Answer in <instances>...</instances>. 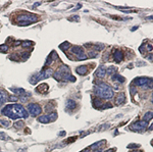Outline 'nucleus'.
Instances as JSON below:
<instances>
[{
    "instance_id": "nucleus-1",
    "label": "nucleus",
    "mask_w": 153,
    "mask_h": 152,
    "mask_svg": "<svg viewBox=\"0 0 153 152\" xmlns=\"http://www.w3.org/2000/svg\"><path fill=\"white\" fill-rule=\"evenodd\" d=\"M1 113L5 116H8L11 119H17V118H27L29 116L28 111L26 110L21 105L13 103L8 104L4 106V108L1 110Z\"/></svg>"
},
{
    "instance_id": "nucleus-2",
    "label": "nucleus",
    "mask_w": 153,
    "mask_h": 152,
    "mask_svg": "<svg viewBox=\"0 0 153 152\" xmlns=\"http://www.w3.org/2000/svg\"><path fill=\"white\" fill-rule=\"evenodd\" d=\"M94 93L101 98H104V99H111L113 97V90L112 88L105 84V83H99L95 89H94Z\"/></svg>"
},
{
    "instance_id": "nucleus-3",
    "label": "nucleus",
    "mask_w": 153,
    "mask_h": 152,
    "mask_svg": "<svg viewBox=\"0 0 153 152\" xmlns=\"http://www.w3.org/2000/svg\"><path fill=\"white\" fill-rule=\"evenodd\" d=\"M53 77L55 80L57 81H71V82H75V78L72 77L69 68L66 65H62L59 69H57V71L55 73H53Z\"/></svg>"
},
{
    "instance_id": "nucleus-4",
    "label": "nucleus",
    "mask_w": 153,
    "mask_h": 152,
    "mask_svg": "<svg viewBox=\"0 0 153 152\" xmlns=\"http://www.w3.org/2000/svg\"><path fill=\"white\" fill-rule=\"evenodd\" d=\"M17 20L19 22V26H29L32 22H35L38 20V17L35 14L27 13V14H21L17 16Z\"/></svg>"
},
{
    "instance_id": "nucleus-5",
    "label": "nucleus",
    "mask_w": 153,
    "mask_h": 152,
    "mask_svg": "<svg viewBox=\"0 0 153 152\" xmlns=\"http://www.w3.org/2000/svg\"><path fill=\"white\" fill-rule=\"evenodd\" d=\"M51 74H52V69H51V68L42 70L41 72L37 73L36 75H33V77L31 78V80H30V82H31V84H36V83H38L39 81L48 79L49 77H51Z\"/></svg>"
},
{
    "instance_id": "nucleus-6",
    "label": "nucleus",
    "mask_w": 153,
    "mask_h": 152,
    "mask_svg": "<svg viewBox=\"0 0 153 152\" xmlns=\"http://www.w3.org/2000/svg\"><path fill=\"white\" fill-rule=\"evenodd\" d=\"M134 84L136 86H139V87H142V88H151L152 87V80L151 79H148V78H145V77H142V78H137L134 80Z\"/></svg>"
},
{
    "instance_id": "nucleus-7",
    "label": "nucleus",
    "mask_w": 153,
    "mask_h": 152,
    "mask_svg": "<svg viewBox=\"0 0 153 152\" xmlns=\"http://www.w3.org/2000/svg\"><path fill=\"white\" fill-rule=\"evenodd\" d=\"M70 51L75 54L76 56H78V59L79 60H83V59H86L87 58V55L84 53V49L82 47H79V46H73L71 47Z\"/></svg>"
},
{
    "instance_id": "nucleus-8",
    "label": "nucleus",
    "mask_w": 153,
    "mask_h": 152,
    "mask_svg": "<svg viewBox=\"0 0 153 152\" xmlns=\"http://www.w3.org/2000/svg\"><path fill=\"white\" fill-rule=\"evenodd\" d=\"M28 110L29 112L33 115V116H37L39 115L41 112H42V108L39 104H36V103H31L28 105Z\"/></svg>"
},
{
    "instance_id": "nucleus-9",
    "label": "nucleus",
    "mask_w": 153,
    "mask_h": 152,
    "mask_svg": "<svg viewBox=\"0 0 153 152\" xmlns=\"http://www.w3.org/2000/svg\"><path fill=\"white\" fill-rule=\"evenodd\" d=\"M147 124H148V122H147V121H144V120H142V121H137V122H135V123H133V124L131 125V129H133V130H135V131H137V132H140V131H142V130H144V129L146 128Z\"/></svg>"
},
{
    "instance_id": "nucleus-10",
    "label": "nucleus",
    "mask_w": 153,
    "mask_h": 152,
    "mask_svg": "<svg viewBox=\"0 0 153 152\" xmlns=\"http://www.w3.org/2000/svg\"><path fill=\"white\" fill-rule=\"evenodd\" d=\"M96 77L98 78H104L106 75V67L104 65H101L97 70H96Z\"/></svg>"
},
{
    "instance_id": "nucleus-11",
    "label": "nucleus",
    "mask_w": 153,
    "mask_h": 152,
    "mask_svg": "<svg viewBox=\"0 0 153 152\" xmlns=\"http://www.w3.org/2000/svg\"><path fill=\"white\" fill-rule=\"evenodd\" d=\"M113 57H114V60L117 63L120 62L123 59V53H122V51H120V50H115L114 53H113Z\"/></svg>"
},
{
    "instance_id": "nucleus-12",
    "label": "nucleus",
    "mask_w": 153,
    "mask_h": 152,
    "mask_svg": "<svg viewBox=\"0 0 153 152\" xmlns=\"http://www.w3.org/2000/svg\"><path fill=\"white\" fill-rule=\"evenodd\" d=\"M124 100H125V96L123 93H119L117 96H116V99H115V103L116 105H120L124 102Z\"/></svg>"
},
{
    "instance_id": "nucleus-13",
    "label": "nucleus",
    "mask_w": 153,
    "mask_h": 152,
    "mask_svg": "<svg viewBox=\"0 0 153 152\" xmlns=\"http://www.w3.org/2000/svg\"><path fill=\"white\" fill-rule=\"evenodd\" d=\"M8 100V96L5 91L0 89V103H4Z\"/></svg>"
},
{
    "instance_id": "nucleus-14",
    "label": "nucleus",
    "mask_w": 153,
    "mask_h": 152,
    "mask_svg": "<svg viewBox=\"0 0 153 152\" xmlns=\"http://www.w3.org/2000/svg\"><path fill=\"white\" fill-rule=\"evenodd\" d=\"M75 70H76V72L80 73V74H87V72H88V68H87L86 65H80V66L76 67Z\"/></svg>"
},
{
    "instance_id": "nucleus-15",
    "label": "nucleus",
    "mask_w": 153,
    "mask_h": 152,
    "mask_svg": "<svg viewBox=\"0 0 153 152\" xmlns=\"http://www.w3.org/2000/svg\"><path fill=\"white\" fill-rule=\"evenodd\" d=\"M38 120H39L40 122H42V123H49V122L51 121V119H50V117H49L48 114L39 116V117H38Z\"/></svg>"
},
{
    "instance_id": "nucleus-16",
    "label": "nucleus",
    "mask_w": 153,
    "mask_h": 152,
    "mask_svg": "<svg viewBox=\"0 0 153 152\" xmlns=\"http://www.w3.org/2000/svg\"><path fill=\"white\" fill-rule=\"evenodd\" d=\"M37 92H39V93H46L47 92V90H48V85L47 84H41L40 86H38L37 87Z\"/></svg>"
},
{
    "instance_id": "nucleus-17",
    "label": "nucleus",
    "mask_w": 153,
    "mask_h": 152,
    "mask_svg": "<svg viewBox=\"0 0 153 152\" xmlns=\"http://www.w3.org/2000/svg\"><path fill=\"white\" fill-rule=\"evenodd\" d=\"M75 106H76V103L74 102L73 100L68 99V100L66 101V107H67V109L72 110V109H74V108H75Z\"/></svg>"
},
{
    "instance_id": "nucleus-18",
    "label": "nucleus",
    "mask_w": 153,
    "mask_h": 152,
    "mask_svg": "<svg viewBox=\"0 0 153 152\" xmlns=\"http://www.w3.org/2000/svg\"><path fill=\"white\" fill-rule=\"evenodd\" d=\"M112 80H113V81H116V82H118V83H123V82L125 81V79H124L123 77H121V75L118 74V73H114V74L112 75Z\"/></svg>"
},
{
    "instance_id": "nucleus-19",
    "label": "nucleus",
    "mask_w": 153,
    "mask_h": 152,
    "mask_svg": "<svg viewBox=\"0 0 153 152\" xmlns=\"http://www.w3.org/2000/svg\"><path fill=\"white\" fill-rule=\"evenodd\" d=\"M13 93H15V94H17V95H23V94H26V91L23 90V89H21V88H18V89H10Z\"/></svg>"
},
{
    "instance_id": "nucleus-20",
    "label": "nucleus",
    "mask_w": 153,
    "mask_h": 152,
    "mask_svg": "<svg viewBox=\"0 0 153 152\" xmlns=\"http://www.w3.org/2000/svg\"><path fill=\"white\" fill-rule=\"evenodd\" d=\"M106 73H108L109 75L116 73V67H114V66H110V67H108V69H106Z\"/></svg>"
},
{
    "instance_id": "nucleus-21",
    "label": "nucleus",
    "mask_w": 153,
    "mask_h": 152,
    "mask_svg": "<svg viewBox=\"0 0 153 152\" xmlns=\"http://www.w3.org/2000/svg\"><path fill=\"white\" fill-rule=\"evenodd\" d=\"M151 118H152V112L150 111V112H147V113L144 115L143 120H144V121H148V120H150Z\"/></svg>"
},
{
    "instance_id": "nucleus-22",
    "label": "nucleus",
    "mask_w": 153,
    "mask_h": 152,
    "mask_svg": "<svg viewBox=\"0 0 153 152\" xmlns=\"http://www.w3.org/2000/svg\"><path fill=\"white\" fill-rule=\"evenodd\" d=\"M0 124L5 126V128H8V126L10 125V122L8 120H6V119H1V120H0Z\"/></svg>"
},
{
    "instance_id": "nucleus-23",
    "label": "nucleus",
    "mask_w": 153,
    "mask_h": 152,
    "mask_svg": "<svg viewBox=\"0 0 153 152\" xmlns=\"http://www.w3.org/2000/svg\"><path fill=\"white\" fill-rule=\"evenodd\" d=\"M93 103H94V106H95V107H98V106H101V105H102V103H101V101H100L99 98H95L94 101H93Z\"/></svg>"
},
{
    "instance_id": "nucleus-24",
    "label": "nucleus",
    "mask_w": 153,
    "mask_h": 152,
    "mask_svg": "<svg viewBox=\"0 0 153 152\" xmlns=\"http://www.w3.org/2000/svg\"><path fill=\"white\" fill-rule=\"evenodd\" d=\"M23 124H24L23 121H20V120H19V121H16V122L14 123V126H15L16 129H20V128H22V126H23Z\"/></svg>"
},
{
    "instance_id": "nucleus-25",
    "label": "nucleus",
    "mask_w": 153,
    "mask_h": 152,
    "mask_svg": "<svg viewBox=\"0 0 153 152\" xmlns=\"http://www.w3.org/2000/svg\"><path fill=\"white\" fill-rule=\"evenodd\" d=\"M21 45H22V47H30V46L33 45V43L31 41H24V42L21 43Z\"/></svg>"
},
{
    "instance_id": "nucleus-26",
    "label": "nucleus",
    "mask_w": 153,
    "mask_h": 152,
    "mask_svg": "<svg viewBox=\"0 0 153 152\" xmlns=\"http://www.w3.org/2000/svg\"><path fill=\"white\" fill-rule=\"evenodd\" d=\"M7 50H8V46L7 45H1V46H0V51L6 52Z\"/></svg>"
},
{
    "instance_id": "nucleus-27",
    "label": "nucleus",
    "mask_w": 153,
    "mask_h": 152,
    "mask_svg": "<svg viewBox=\"0 0 153 152\" xmlns=\"http://www.w3.org/2000/svg\"><path fill=\"white\" fill-rule=\"evenodd\" d=\"M112 107V105L110 104V103H105L104 105H103V107H102V109H106V108H111Z\"/></svg>"
},
{
    "instance_id": "nucleus-28",
    "label": "nucleus",
    "mask_w": 153,
    "mask_h": 152,
    "mask_svg": "<svg viewBox=\"0 0 153 152\" xmlns=\"http://www.w3.org/2000/svg\"><path fill=\"white\" fill-rule=\"evenodd\" d=\"M68 46H69V44H68L67 42H64L63 44H61V45H60V48H61L62 50H64V48H65V47H68Z\"/></svg>"
},
{
    "instance_id": "nucleus-29",
    "label": "nucleus",
    "mask_w": 153,
    "mask_h": 152,
    "mask_svg": "<svg viewBox=\"0 0 153 152\" xmlns=\"http://www.w3.org/2000/svg\"><path fill=\"white\" fill-rule=\"evenodd\" d=\"M0 137H1V139H2V138H4L3 140H7V139H8V137H7L4 133H0Z\"/></svg>"
},
{
    "instance_id": "nucleus-30",
    "label": "nucleus",
    "mask_w": 153,
    "mask_h": 152,
    "mask_svg": "<svg viewBox=\"0 0 153 152\" xmlns=\"http://www.w3.org/2000/svg\"><path fill=\"white\" fill-rule=\"evenodd\" d=\"M8 99H9L10 101H13V102H15V101L17 100V98H16L15 96H11V97H10V98H8Z\"/></svg>"
},
{
    "instance_id": "nucleus-31",
    "label": "nucleus",
    "mask_w": 153,
    "mask_h": 152,
    "mask_svg": "<svg viewBox=\"0 0 153 152\" xmlns=\"http://www.w3.org/2000/svg\"><path fill=\"white\" fill-rule=\"evenodd\" d=\"M21 56H22V58H23V59H27V58L29 57V54H28V53H23Z\"/></svg>"
},
{
    "instance_id": "nucleus-32",
    "label": "nucleus",
    "mask_w": 153,
    "mask_h": 152,
    "mask_svg": "<svg viewBox=\"0 0 153 152\" xmlns=\"http://www.w3.org/2000/svg\"><path fill=\"white\" fill-rule=\"evenodd\" d=\"M139 147V145H129V147H128V148H138Z\"/></svg>"
},
{
    "instance_id": "nucleus-33",
    "label": "nucleus",
    "mask_w": 153,
    "mask_h": 152,
    "mask_svg": "<svg viewBox=\"0 0 153 152\" xmlns=\"http://www.w3.org/2000/svg\"><path fill=\"white\" fill-rule=\"evenodd\" d=\"M27 99H28V98H26V97H20V101H21V102H26V101H27Z\"/></svg>"
},
{
    "instance_id": "nucleus-34",
    "label": "nucleus",
    "mask_w": 153,
    "mask_h": 152,
    "mask_svg": "<svg viewBox=\"0 0 153 152\" xmlns=\"http://www.w3.org/2000/svg\"><path fill=\"white\" fill-rule=\"evenodd\" d=\"M65 135V132H61L60 134H59V136H64Z\"/></svg>"
},
{
    "instance_id": "nucleus-35",
    "label": "nucleus",
    "mask_w": 153,
    "mask_h": 152,
    "mask_svg": "<svg viewBox=\"0 0 153 152\" xmlns=\"http://www.w3.org/2000/svg\"><path fill=\"white\" fill-rule=\"evenodd\" d=\"M38 5H40V3H36V4H34V7H36V6H38Z\"/></svg>"
},
{
    "instance_id": "nucleus-36",
    "label": "nucleus",
    "mask_w": 153,
    "mask_h": 152,
    "mask_svg": "<svg viewBox=\"0 0 153 152\" xmlns=\"http://www.w3.org/2000/svg\"><path fill=\"white\" fill-rule=\"evenodd\" d=\"M134 152H138V151H134Z\"/></svg>"
}]
</instances>
